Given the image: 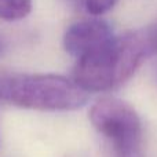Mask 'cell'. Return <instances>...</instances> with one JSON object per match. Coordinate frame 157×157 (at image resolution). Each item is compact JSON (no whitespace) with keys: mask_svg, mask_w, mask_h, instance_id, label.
<instances>
[{"mask_svg":"<svg viewBox=\"0 0 157 157\" xmlns=\"http://www.w3.org/2000/svg\"><path fill=\"white\" fill-rule=\"evenodd\" d=\"M90 120L109 141L113 157H145L142 123L130 103L112 97L101 98L91 106Z\"/></svg>","mask_w":157,"mask_h":157,"instance_id":"3","label":"cell"},{"mask_svg":"<svg viewBox=\"0 0 157 157\" xmlns=\"http://www.w3.org/2000/svg\"><path fill=\"white\" fill-rule=\"evenodd\" d=\"M2 50H3V47H2V43H0V54H2Z\"/></svg>","mask_w":157,"mask_h":157,"instance_id":"8","label":"cell"},{"mask_svg":"<svg viewBox=\"0 0 157 157\" xmlns=\"http://www.w3.org/2000/svg\"><path fill=\"white\" fill-rule=\"evenodd\" d=\"M114 39L112 28L102 19H83L72 24L63 36L66 52L77 59L102 48Z\"/></svg>","mask_w":157,"mask_h":157,"instance_id":"4","label":"cell"},{"mask_svg":"<svg viewBox=\"0 0 157 157\" xmlns=\"http://www.w3.org/2000/svg\"><path fill=\"white\" fill-rule=\"evenodd\" d=\"M32 11V0H0V19L19 21Z\"/></svg>","mask_w":157,"mask_h":157,"instance_id":"5","label":"cell"},{"mask_svg":"<svg viewBox=\"0 0 157 157\" xmlns=\"http://www.w3.org/2000/svg\"><path fill=\"white\" fill-rule=\"evenodd\" d=\"M156 76H157V71H156Z\"/></svg>","mask_w":157,"mask_h":157,"instance_id":"9","label":"cell"},{"mask_svg":"<svg viewBox=\"0 0 157 157\" xmlns=\"http://www.w3.org/2000/svg\"><path fill=\"white\" fill-rule=\"evenodd\" d=\"M119 0H84L86 10L92 15H102L116 6Z\"/></svg>","mask_w":157,"mask_h":157,"instance_id":"6","label":"cell"},{"mask_svg":"<svg viewBox=\"0 0 157 157\" xmlns=\"http://www.w3.org/2000/svg\"><path fill=\"white\" fill-rule=\"evenodd\" d=\"M0 98L11 105L43 112L76 110L87 103V92L59 75H18L0 80Z\"/></svg>","mask_w":157,"mask_h":157,"instance_id":"2","label":"cell"},{"mask_svg":"<svg viewBox=\"0 0 157 157\" xmlns=\"http://www.w3.org/2000/svg\"><path fill=\"white\" fill-rule=\"evenodd\" d=\"M156 52L152 29L127 32L102 48L77 59L73 81L86 92H103L121 86L146 57Z\"/></svg>","mask_w":157,"mask_h":157,"instance_id":"1","label":"cell"},{"mask_svg":"<svg viewBox=\"0 0 157 157\" xmlns=\"http://www.w3.org/2000/svg\"><path fill=\"white\" fill-rule=\"evenodd\" d=\"M152 29V33H153V39H155V44H156V50H157V25L153 28H150Z\"/></svg>","mask_w":157,"mask_h":157,"instance_id":"7","label":"cell"}]
</instances>
